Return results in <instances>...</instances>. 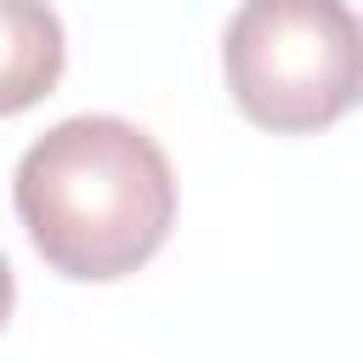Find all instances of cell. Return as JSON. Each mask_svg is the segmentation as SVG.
Masks as SVG:
<instances>
[{
	"label": "cell",
	"mask_w": 363,
	"mask_h": 363,
	"mask_svg": "<svg viewBox=\"0 0 363 363\" xmlns=\"http://www.w3.org/2000/svg\"><path fill=\"white\" fill-rule=\"evenodd\" d=\"M17 221L74 284H113L159 255L176 221L164 147L119 113H74L17 159Z\"/></svg>",
	"instance_id": "1"
},
{
	"label": "cell",
	"mask_w": 363,
	"mask_h": 363,
	"mask_svg": "<svg viewBox=\"0 0 363 363\" xmlns=\"http://www.w3.org/2000/svg\"><path fill=\"white\" fill-rule=\"evenodd\" d=\"M238 113L272 136H306L363 102V17L346 0H244L221 34Z\"/></svg>",
	"instance_id": "2"
},
{
	"label": "cell",
	"mask_w": 363,
	"mask_h": 363,
	"mask_svg": "<svg viewBox=\"0 0 363 363\" xmlns=\"http://www.w3.org/2000/svg\"><path fill=\"white\" fill-rule=\"evenodd\" d=\"M68 62L62 23L45 0H0V119L57 91Z\"/></svg>",
	"instance_id": "3"
},
{
	"label": "cell",
	"mask_w": 363,
	"mask_h": 363,
	"mask_svg": "<svg viewBox=\"0 0 363 363\" xmlns=\"http://www.w3.org/2000/svg\"><path fill=\"white\" fill-rule=\"evenodd\" d=\"M11 301H17V284H11V267H6V255H0V329H6V318H11Z\"/></svg>",
	"instance_id": "4"
}]
</instances>
